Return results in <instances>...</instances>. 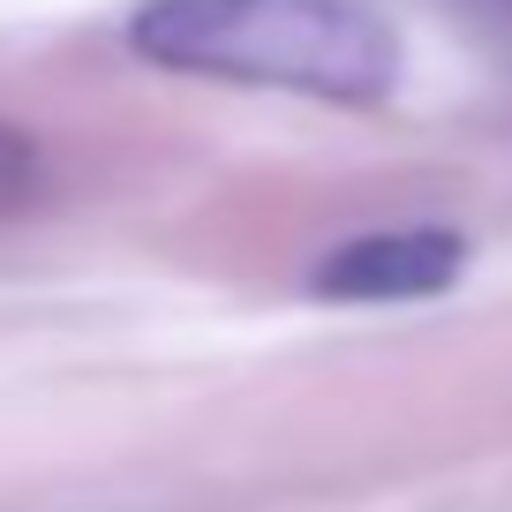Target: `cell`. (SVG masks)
Masks as SVG:
<instances>
[{"instance_id":"7a4b0ae2","label":"cell","mask_w":512,"mask_h":512,"mask_svg":"<svg viewBox=\"0 0 512 512\" xmlns=\"http://www.w3.org/2000/svg\"><path fill=\"white\" fill-rule=\"evenodd\" d=\"M467 264V241L452 226L422 219V226H369V234H347L339 249L317 256L309 272V294L317 302H362V309H384V302H430L460 279Z\"/></svg>"},{"instance_id":"6da1fadb","label":"cell","mask_w":512,"mask_h":512,"mask_svg":"<svg viewBox=\"0 0 512 512\" xmlns=\"http://www.w3.org/2000/svg\"><path fill=\"white\" fill-rule=\"evenodd\" d=\"M128 53L166 76L377 106L400 83V31L369 0H136Z\"/></svg>"},{"instance_id":"3957f363","label":"cell","mask_w":512,"mask_h":512,"mask_svg":"<svg viewBox=\"0 0 512 512\" xmlns=\"http://www.w3.org/2000/svg\"><path fill=\"white\" fill-rule=\"evenodd\" d=\"M38 189H46V151L16 121H0V219H16L23 204H38Z\"/></svg>"}]
</instances>
